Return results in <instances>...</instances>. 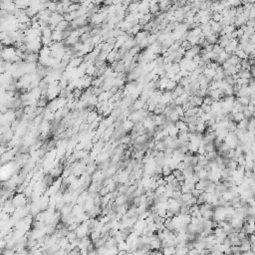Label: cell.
I'll return each instance as SVG.
<instances>
[{
  "instance_id": "1",
  "label": "cell",
  "mask_w": 255,
  "mask_h": 255,
  "mask_svg": "<svg viewBox=\"0 0 255 255\" xmlns=\"http://www.w3.org/2000/svg\"><path fill=\"white\" fill-rule=\"evenodd\" d=\"M171 92H169V91H165V92L161 94V102L159 103H163V104H165V106H167V105L171 103Z\"/></svg>"
},
{
  "instance_id": "2",
  "label": "cell",
  "mask_w": 255,
  "mask_h": 255,
  "mask_svg": "<svg viewBox=\"0 0 255 255\" xmlns=\"http://www.w3.org/2000/svg\"><path fill=\"white\" fill-rule=\"evenodd\" d=\"M149 32H147V31H139V33L137 34V35L135 36V38H133V39H135V43H137V44H139L141 43V41H143V39H145V38H147V36H149Z\"/></svg>"
},
{
  "instance_id": "3",
  "label": "cell",
  "mask_w": 255,
  "mask_h": 255,
  "mask_svg": "<svg viewBox=\"0 0 255 255\" xmlns=\"http://www.w3.org/2000/svg\"><path fill=\"white\" fill-rule=\"evenodd\" d=\"M133 127H135V123H133V121H129V120L124 121L123 124H122V127H123V129H124L125 131H131V129H133Z\"/></svg>"
},
{
  "instance_id": "4",
  "label": "cell",
  "mask_w": 255,
  "mask_h": 255,
  "mask_svg": "<svg viewBox=\"0 0 255 255\" xmlns=\"http://www.w3.org/2000/svg\"><path fill=\"white\" fill-rule=\"evenodd\" d=\"M219 38V34H211V35L205 37V41L207 42L209 45H214L217 43V39Z\"/></svg>"
},
{
  "instance_id": "5",
  "label": "cell",
  "mask_w": 255,
  "mask_h": 255,
  "mask_svg": "<svg viewBox=\"0 0 255 255\" xmlns=\"http://www.w3.org/2000/svg\"><path fill=\"white\" fill-rule=\"evenodd\" d=\"M175 126L179 129V131H187V124L183 122V121H177V123H175Z\"/></svg>"
},
{
  "instance_id": "6",
  "label": "cell",
  "mask_w": 255,
  "mask_h": 255,
  "mask_svg": "<svg viewBox=\"0 0 255 255\" xmlns=\"http://www.w3.org/2000/svg\"><path fill=\"white\" fill-rule=\"evenodd\" d=\"M244 119L245 118H244L243 113L238 112V113H235V114L232 115V122L235 123V124H238V123L241 122V121L244 120Z\"/></svg>"
},
{
  "instance_id": "7",
  "label": "cell",
  "mask_w": 255,
  "mask_h": 255,
  "mask_svg": "<svg viewBox=\"0 0 255 255\" xmlns=\"http://www.w3.org/2000/svg\"><path fill=\"white\" fill-rule=\"evenodd\" d=\"M191 101H192V103H193L195 107H200L202 105V103H203V98L200 96H197V95H194V96H192Z\"/></svg>"
},
{
  "instance_id": "8",
  "label": "cell",
  "mask_w": 255,
  "mask_h": 255,
  "mask_svg": "<svg viewBox=\"0 0 255 255\" xmlns=\"http://www.w3.org/2000/svg\"><path fill=\"white\" fill-rule=\"evenodd\" d=\"M167 119H169V121H171V123H173V124H175V123H177V121H179V115H177V113L175 112V110L173 111V112L171 113V114H169V116L167 117Z\"/></svg>"
},
{
  "instance_id": "9",
  "label": "cell",
  "mask_w": 255,
  "mask_h": 255,
  "mask_svg": "<svg viewBox=\"0 0 255 255\" xmlns=\"http://www.w3.org/2000/svg\"><path fill=\"white\" fill-rule=\"evenodd\" d=\"M206 129V126L204 123H198L195 125V133H202Z\"/></svg>"
},
{
  "instance_id": "10",
  "label": "cell",
  "mask_w": 255,
  "mask_h": 255,
  "mask_svg": "<svg viewBox=\"0 0 255 255\" xmlns=\"http://www.w3.org/2000/svg\"><path fill=\"white\" fill-rule=\"evenodd\" d=\"M211 19L213 20L214 22H216V23H220V22H222V20H223V17H222L221 14L218 13V12H213V14H212V16H211Z\"/></svg>"
},
{
  "instance_id": "11",
  "label": "cell",
  "mask_w": 255,
  "mask_h": 255,
  "mask_svg": "<svg viewBox=\"0 0 255 255\" xmlns=\"http://www.w3.org/2000/svg\"><path fill=\"white\" fill-rule=\"evenodd\" d=\"M177 86V84L175 82V81L173 80H169V83L167 84V86H165V91H169V92H171V91L175 90V88Z\"/></svg>"
},
{
  "instance_id": "12",
  "label": "cell",
  "mask_w": 255,
  "mask_h": 255,
  "mask_svg": "<svg viewBox=\"0 0 255 255\" xmlns=\"http://www.w3.org/2000/svg\"><path fill=\"white\" fill-rule=\"evenodd\" d=\"M139 3H131L129 6L127 7L129 13H133V12H139L137 11V8H139Z\"/></svg>"
},
{
  "instance_id": "13",
  "label": "cell",
  "mask_w": 255,
  "mask_h": 255,
  "mask_svg": "<svg viewBox=\"0 0 255 255\" xmlns=\"http://www.w3.org/2000/svg\"><path fill=\"white\" fill-rule=\"evenodd\" d=\"M222 30H223L225 34H230L235 30V27H234L233 25H225V26H223Z\"/></svg>"
},
{
  "instance_id": "14",
  "label": "cell",
  "mask_w": 255,
  "mask_h": 255,
  "mask_svg": "<svg viewBox=\"0 0 255 255\" xmlns=\"http://www.w3.org/2000/svg\"><path fill=\"white\" fill-rule=\"evenodd\" d=\"M173 92H175V94L177 95V96H181L183 94H185V90H183V87L179 86V85H177V86L175 87V90H173Z\"/></svg>"
},
{
  "instance_id": "15",
  "label": "cell",
  "mask_w": 255,
  "mask_h": 255,
  "mask_svg": "<svg viewBox=\"0 0 255 255\" xmlns=\"http://www.w3.org/2000/svg\"><path fill=\"white\" fill-rule=\"evenodd\" d=\"M175 111L177 113V115L179 116V118H183V117L185 116V111H183V109L181 108V106H177L175 108Z\"/></svg>"
},
{
  "instance_id": "16",
  "label": "cell",
  "mask_w": 255,
  "mask_h": 255,
  "mask_svg": "<svg viewBox=\"0 0 255 255\" xmlns=\"http://www.w3.org/2000/svg\"><path fill=\"white\" fill-rule=\"evenodd\" d=\"M86 72H87V74L91 76V75H93L95 72H96V68H95V66H93V65H90V66H88V68H87Z\"/></svg>"
},
{
  "instance_id": "17",
  "label": "cell",
  "mask_w": 255,
  "mask_h": 255,
  "mask_svg": "<svg viewBox=\"0 0 255 255\" xmlns=\"http://www.w3.org/2000/svg\"><path fill=\"white\" fill-rule=\"evenodd\" d=\"M212 102H213V101L211 100V98H210L209 96L203 97V103H202V104H205V105H208V106H210V105L212 104Z\"/></svg>"
},
{
  "instance_id": "18",
  "label": "cell",
  "mask_w": 255,
  "mask_h": 255,
  "mask_svg": "<svg viewBox=\"0 0 255 255\" xmlns=\"http://www.w3.org/2000/svg\"><path fill=\"white\" fill-rule=\"evenodd\" d=\"M147 46H149V41H147V38L143 39V41H141V43L139 44V48H145V47H147Z\"/></svg>"
},
{
  "instance_id": "19",
  "label": "cell",
  "mask_w": 255,
  "mask_h": 255,
  "mask_svg": "<svg viewBox=\"0 0 255 255\" xmlns=\"http://www.w3.org/2000/svg\"><path fill=\"white\" fill-rule=\"evenodd\" d=\"M247 110L249 111V112L251 113L252 115H254V112H255V107H254V105H252V104H248V105H247Z\"/></svg>"
},
{
  "instance_id": "20",
  "label": "cell",
  "mask_w": 255,
  "mask_h": 255,
  "mask_svg": "<svg viewBox=\"0 0 255 255\" xmlns=\"http://www.w3.org/2000/svg\"><path fill=\"white\" fill-rule=\"evenodd\" d=\"M212 49H213V45H209V44H208V45L206 46L205 48H204V50H205L206 53H208V52H211Z\"/></svg>"
}]
</instances>
